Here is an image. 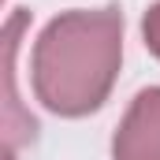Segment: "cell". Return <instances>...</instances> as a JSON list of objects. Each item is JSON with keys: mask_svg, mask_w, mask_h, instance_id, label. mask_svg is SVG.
Wrapping results in <instances>:
<instances>
[{"mask_svg": "<svg viewBox=\"0 0 160 160\" xmlns=\"http://www.w3.org/2000/svg\"><path fill=\"white\" fill-rule=\"evenodd\" d=\"M116 160H160V89L138 97L116 138Z\"/></svg>", "mask_w": 160, "mask_h": 160, "instance_id": "7a4b0ae2", "label": "cell"}, {"mask_svg": "<svg viewBox=\"0 0 160 160\" xmlns=\"http://www.w3.org/2000/svg\"><path fill=\"white\" fill-rule=\"evenodd\" d=\"M145 34H149V45L160 52V8H153V15L145 19Z\"/></svg>", "mask_w": 160, "mask_h": 160, "instance_id": "3957f363", "label": "cell"}, {"mask_svg": "<svg viewBox=\"0 0 160 160\" xmlns=\"http://www.w3.org/2000/svg\"><path fill=\"white\" fill-rule=\"evenodd\" d=\"M119 60V19L67 15L48 26L38 48V89L56 112L97 108Z\"/></svg>", "mask_w": 160, "mask_h": 160, "instance_id": "6da1fadb", "label": "cell"}]
</instances>
